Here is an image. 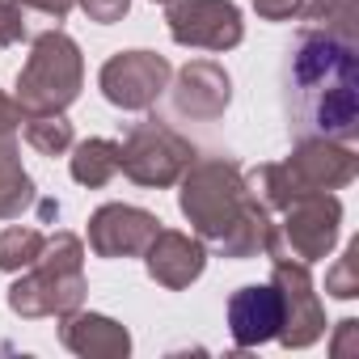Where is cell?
<instances>
[{"label":"cell","mask_w":359,"mask_h":359,"mask_svg":"<svg viewBox=\"0 0 359 359\" xmlns=\"http://www.w3.org/2000/svg\"><path fill=\"white\" fill-rule=\"evenodd\" d=\"M144 266H148V275H152L161 287L182 292V287H191V283L203 275L208 250H203V241L191 237V233L156 229V237H152L148 250H144Z\"/></svg>","instance_id":"4fadbf2b"},{"label":"cell","mask_w":359,"mask_h":359,"mask_svg":"<svg viewBox=\"0 0 359 359\" xmlns=\"http://www.w3.org/2000/svg\"><path fill=\"white\" fill-rule=\"evenodd\" d=\"M156 5H169V0H156Z\"/></svg>","instance_id":"f1b7e54d"},{"label":"cell","mask_w":359,"mask_h":359,"mask_svg":"<svg viewBox=\"0 0 359 359\" xmlns=\"http://www.w3.org/2000/svg\"><path fill=\"white\" fill-rule=\"evenodd\" d=\"M325 292L338 300H355L359 296V241H351L342 250V258L325 271Z\"/></svg>","instance_id":"44dd1931"},{"label":"cell","mask_w":359,"mask_h":359,"mask_svg":"<svg viewBox=\"0 0 359 359\" xmlns=\"http://www.w3.org/2000/svg\"><path fill=\"white\" fill-rule=\"evenodd\" d=\"M85 85V60L72 34L43 30L30 43V60L18 72V106L22 114H60L81 97Z\"/></svg>","instance_id":"277c9868"},{"label":"cell","mask_w":359,"mask_h":359,"mask_svg":"<svg viewBox=\"0 0 359 359\" xmlns=\"http://www.w3.org/2000/svg\"><path fill=\"white\" fill-rule=\"evenodd\" d=\"M279 169L296 199L304 191H338L355 182L359 156L351 152V144H338V140H296V152L279 161Z\"/></svg>","instance_id":"30bf717a"},{"label":"cell","mask_w":359,"mask_h":359,"mask_svg":"<svg viewBox=\"0 0 359 359\" xmlns=\"http://www.w3.org/2000/svg\"><path fill=\"white\" fill-rule=\"evenodd\" d=\"M283 309H279V292L275 283H250L241 292H233L229 300V334L237 346H262L279 334Z\"/></svg>","instance_id":"5bb4252c"},{"label":"cell","mask_w":359,"mask_h":359,"mask_svg":"<svg viewBox=\"0 0 359 359\" xmlns=\"http://www.w3.org/2000/svg\"><path fill=\"white\" fill-rule=\"evenodd\" d=\"M165 22H169V39L177 47L233 51L245 39V22L233 0H169Z\"/></svg>","instance_id":"52a82bcc"},{"label":"cell","mask_w":359,"mask_h":359,"mask_svg":"<svg viewBox=\"0 0 359 359\" xmlns=\"http://www.w3.org/2000/svg\"><path fill=\"white\" fill-rule=\"evenodd\" d=\"M22 106H18V97H5L0 93V140L5 135H18V127H22Z\"/></svg>","instance_id":"484cf974"},{"label":"cell","mask_w":359,"mask_h":359,"mask_svg":"<svg viewBox=\"0 0 359 359\" xmlns=\"http://www.w3.org/2000/svg\"><path fill=\"white\" fill-rule=\"evenodd\" d=\"M173 110L195 123H216L233 102V76L216 60H191L173 81Z\"/></svg>","instance_id":"7c38bea8"},{"label":"cell","mask_w":359,"mask_h":359,"mask_svg":"<svg viewBox=\"0 0 359 359\" xmlns=\"http://www.w3.org/2000/svg\"><path fill=\"white\" fill-rule=\"evenodd\" d=\"M271 283L279 292V309H283V321H279V342L283 346H313L321 334H325V309L317 300V287H313V275L304 262H292V258H275V271H271Z\"/></svg>","instance_id":"9c48e42d"},{"label":"cell","mask_w":359,"mask_h":359,"mask_svg":"<svg viewBox=\"0 0 359 359\" xmlns=\"http://www.w3.org/2000/svg\"><path fill=\"white\" fill-rule=\"evenodd\" d=\"M161 220L131 203H106L89 216V250L97 258H140L156 237Z\"/></svg>","instance_id":"8fae6325"},{"label":"cell","mask_w":359,"mask_h":359,"mask_svg":"<svg viewBox=\"0 0 359 359\" xmlns=\"http://www.w3.org/2000/svg\"><path fill=\"white\" fill-rule=\"evenodd\" d=\"M22 135H26V144H30L34 152H43V156H64V152L76 144L72 123L64 118V110H60V114H26V118H22Z\"/></svg>","instance_id":"d6986e66"},{"label":"cell","mask_w":359,"mask_h":359,"mask_svg":"<svg viewBox=\"0 0 359 359\" xmlns=\"http://www.w3.org/2000/svg\"><path fill=\"white\" fill-rule=\"evenodd\" d=\"M195 156L199 152L187 135H177L161 118H144L118 144V173H127L135 187H156L161 191V187H173Z\"/></svg>","instance_id":"8992f818"},{"label":"cell","mask_w":359,"mask_h":359,"mask_svg":"<svg viewBox=\"0 0 359 359\" xmlns=\"http://www.w3.org/2000/svg\"><path fill=\"white\" fill-rule=\"evenodd\" d=\"M26 43V5L22 0H0V47Z\"/></svg>","instance_id":"7402d4cb"},{"label":"cell","mask_w":359,"mask_h":359,"mask_svg":"<svg viewBox=\"0 0 359 359\" xmlns=\"http://www.w3.org/2000/svg\"><path fill=\"white\" fill-rule=\"evenodd\" d=\"M338 359H346L351 351H359V321L355 317H346V321H338V334H334V346H330Z\"/></svg>","instance_id":"d4e9b609"},{"label":"cell","mask_w":359,"mask_h":359,"mask_svg":"<svg viewBox=\"0 0 359 359\" xmlns=\"http://www.w3.org/2000/svg\"><path fill=\"white\" fill-rule=\"evenodd\" d=\"M60 342L72 355H85V359H123L131 351V334L114 317L81 313V309L60 317Z\"/></svg>","instance_id":"9a60e30c"},{"label":"cell","mask_w":359,"mask_h":359,"mask_svg":"<svg viewBox=\"0 0 359 359\" xmlns=\"http://www.w3.org/2000/svg\"><path fill=\"white\" fill-rule=\"evenodd\" d=\"M300 18L313 22V26H325V30H338V34L355 39V18H359V9H355V0H304Z\"/></svg>","instance_id":"ffe728a7"},{"label":"cell","mask_w":359,"mask_h":359,"mask_svg":"<svg viewBox=\"0 0 359 359\" xmlns=\"http://www.w3.org/2000/svg\"><path fill=\"white\" fill-rule=\"evenodd\" d=\"M250 5H254L266 22H296L300 9H304V0H250Z\"/></svg>","instance_id":"cb8c5ba5"},{"label":"cell","mask_w":359,"mask_h":359,"mask_svg":"<svg viewBox=\"0 0 359 359\" xmlns=\"http://www.w3.org/2000/svg\"><path fill=\"white\" fill-rule=\"evenodd\" d=\"M76 5L85 9V18H89V22H97V26H114V22H123V18H127L131 0H76Z\"/></svg>","instance_id":"603a6c76"},{"label":"cell","mask_w":359,"mask_h":359,"mask_svg":"<svg viewBox=\"0 0 359 359\" xmlns=\"http://www.w3.org/2000/svg\"><path fill=\"white\" fill-rule=\"evenodd\" d=\"M177 182V208L199 241H212L224 258H254L266 245L271 212L250 195L245 169L233 156H195Z\"/></svg>","instance_id":"7a4b0ae2"},{"label":"cell","mask_w":359,"mask_h":359,"mask_svg":"<svg viewBox=\"0 0 359 359\" xmlns=\"http://www.w3.org/2000/svg\"><path fill=\"white\" fill-rule=\"evenodd\" d=\"M39 199L34 191V177L22 169L18 156V135L0 140V220H18L22 212H30Z\"/></svg>","instance_id":"2e32d148"},{"label":"cell","mask_w":359,"mask_h":359,"mask_svg":"<svg viewBox=\"0 0 359 359\" xmlns=\"http://www.w3.org/2000/svg\"><path fill=\"white\" fill-rule=\"evenodd\" d=\"M68 169H72V182H81L89 191L114 182L118 177V140H81V144H72Z\"/></svg>","instance_id":"e0dca14e"},{"label":"cell","mask_w":359,"mask_h":359,"mask_svg":"<svg viewBox=\"0 0 359 359\" xmlns=\"http://www.w3.org/2000/svg\"><path fill=\"white\" fill-rule=\"evenodd\" d=\"M43 245H47V233L34 229V224L5 229V233H0V271H5V275H22L26 266L39 262Z\"/></svg>","instance_id":"ac0fdd59"},{"label":"cell","mask_w":359,"mask_h":359,"mask_svg":"<svg viewBox=\"0 0 359 359\" xmlns=\"http://www.w3.org/2000/svg\"><path fill=\"white\" fill-rule=\"evenodd\" d=\"M169 81H173V68L156 51H118L97 72L102 97L110 106H118V110H148V106H156V97L169 89Z\"/></svg>","instance_id":"ba28073f"},{"label":"cell","mask_w":359,"mask_h":359,"mask_svg":"<svg viewBox=\"0 0 359 359\" xmlns=\"http://www.w3.org/2000/svg\"><path fill=\"white\" fill-rule=\"evenodd\" d=\"M85 300V245L76 233L47 237L43 254L9 287V309L18 317H64Z\"/></svg>","instance_id":"3957f363"},{"label":"cell","mask_w":359,"mask_h":359,"mask_svg":"<svg viewBox=\"0 0 359 359\" xmlns=\"http://www.w3.org/2000/svg\"><path fill=\"white\" fill-rule=\"evenodd\" d=\"M338 224H342V203L330 191H304L279 208V220H271L262 250L271 258H292L309 266L334 250Z\"/></svg>","instance_id":"5b68a950"},{"label":"cell","mask_w":359,"mask_h":359,"mask_svg":"<svg viewBox=\"0 0 359 359\" xmlns=\"http://www.w3.org/2000/svg\"><path fill=\"white\" fill-rule=\"evenodd\" d=\"M34 203H39V220H43V224L60 220V203H55V199H34Z\"/></svg>","instance_id":"83f0119b"},{"label":"cell","mask_w":359,"mask_h":359,"mask_svg":"<svg viewBox=\"0 0 359 359\" xmlns=\"http://www.w3.org/2000/svg\"><path fill=\"white\" fill-rule=\"evenodd\" d=\"M283 110L296 140H338L359 135V55L355 39L304 26L287 47L283 64Z\"/></svg>","instance_id":"6da1fadb"},{"label":"cell","mask_w":359,"mask_h":359,"mask_svg":"<svg viewBox=\"0 0 359 359\" xmlns=\"http://www.w3.org/2000/svg\"><path fill=\"white\" fill-rule=\"evenodd\" d=\"M22 5L34 9V13H47V18H55V22H64V18L72 13L76 0H22Z\"/></svg>","instance_id":"4316f807"}]
</instances>
